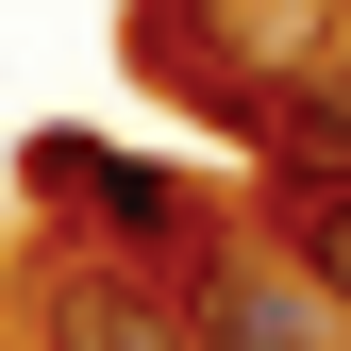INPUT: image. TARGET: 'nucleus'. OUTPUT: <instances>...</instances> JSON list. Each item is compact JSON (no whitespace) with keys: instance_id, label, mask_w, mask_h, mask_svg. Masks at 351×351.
I'll use <instances>...</instances> for the list:
<instances>
[{"instance_id":"1","label":"nucleus","mask_w":351,"mask_h":351,"mask_svg":"<svg viewBox=\"0 0 351 351\" xmlns=\"http://www.w3.org/2000/svg\"><path fill=\"white\" fill-rule=\"evenodd\" d=\"M17 184H34V201H67V234H84V251H184V167H151V151L34 134V151H17Z\"/></svg>"},{"instance_id":"2","label":"nucleus","mask_w":351,"mask_h":351,"mask_svg":"<svg viewBox=\"0 0 351 351\" xmlns=\"http://www.w3.org/2000/svg\"><path fill=\"white\" fill-rule=\"evenodd\" d=\"M184 318H201V351H351V318L285 268V251H217Z\"/></svg>"},{"instance_id":"3","label":"nucleus","mask_w":351,"mask_h":351,"mask_svg":"<svg viewBox=\"0 0 351 351\" xmlns=\"http://www.w3.org/2000/svg\"><path fill=\"white\" fill-rule=\"evenodd\" d=\"M34 351H201V318H184V301H151L117 251H67L51 301H34Z\"/></svg>"},{"instance_id":"4","label":"nucleus","mask_w":351,"mask_h":351,"mask_svg":"<svg viewBox=\"0 0 351 351\" xmlns=\"http://www.w3.org/2000/svg\"><path fill=\"white\" fill-rule=\"evenodd\" d=\"M251 151H268L285 184H351V51L285 67V84H268V117H251Z\"/></svg>"},{"instance_id":"5","label":"nucleus","mask_w":351,"mask_h":351,"mask_svg":"<svg viewBox=\"0 0 351 351\" xmlns=\"http://www.w3.org/2000/svg\"><path fill=\"white\" fill-rule=\"evenodd\" d=\"M268 251L351 318V184H285V201H268Z\"/></svg>"}]
</instances>
